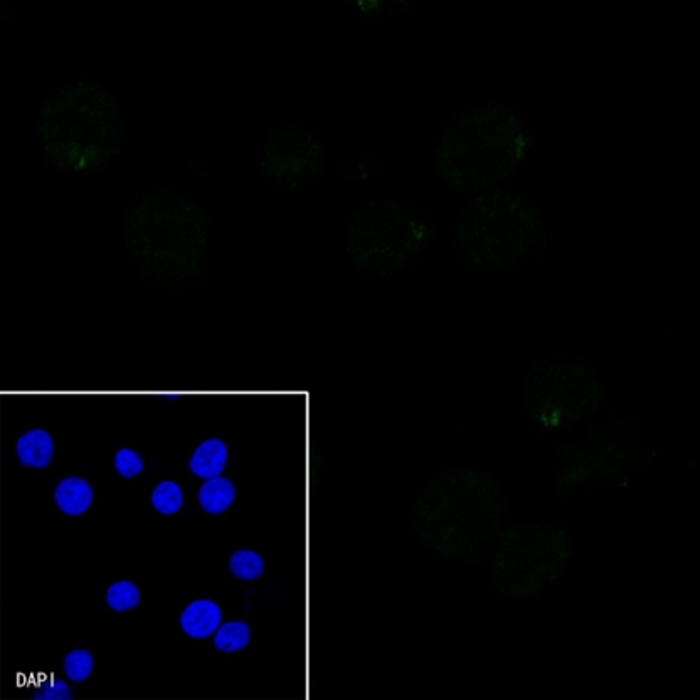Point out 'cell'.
I'll return each mask as SVG.
<instances>
[{"label":"cell","instance_id":"cell-6","mask_svg":"<svg viewBox=\"0 0 700 700\" xmlns=\"http://www.w3.org/2000/svg\"><path fill=\"white\" fill-rule=\"evenodd\" d=\"M435 226L408 202L376 199L345 226V251L366 276L388 278L406 270L431 243Z\"/></svg>","mask_w":700,"mask_h":700},{"label":"cell","instance_id":"cell-11","mask_svg":"<svg viewBox=\"0 0 700 700\" xmlns=\"http://www.w3.org/2000/svg\"><path fill=\"white\" fill-rule=\"evenodd\" d=\"M221 608L211 600H197L182 611L181 626L192 638H207L221 625Z\"/></svg>","mask_w":700,"mask_h":700},{"label":"cell","instance_id":"cell-8","mask_svg":"<svg viewBox=\"0 0 700 700\" xmlns=\"http://www.w3.org/2000/svg\"><path fill=\"white\" fill-rule=\"evenodd\" d=\"M606 391L583 359L536 362L525 377V411L544 431L573 430L600 413Z\"/></svg>","mask_w":700,"mask_h":700},{"label":"cell","instance_id":"cell-17","mask_svg":"<svg viewBox=\"0 0 700 700\" xmlns=\"http://www.w3.org/2000/svg\"><path fill=\"white\" fill-rule=\"evenodd\" d=\"M263 566H265L263 557L258 552L250 551V549L236 551L229 559L231 573L236 578L243 579V581H255V579L260 578L261 573H263Z\"/></svg>","mask_w":700,"mask_h":700},{"label":"cell","instance_id":"cell-13","mask_svg":"<svg viewBox=\"0 0 700 700\" xmlns=\"http://www.w3.org/2000/svg\"><path fill=\"white\" fill-rule=\"evenodd\" d=\"M226 460H228V448L224 445V441L211 438L197 446L189 462V468L196 477L209 480V478L219 477V473L226 467Z\"/></svg>","mask_w":700,"mask_h":700},{"label":"cell","instance_id":"cell-14","mask_svg":"<svg viewBox=\"0 0 700 700\" xmlns=\"http://www.w3.org/2000/svg\"><path fill=\"white\" fill-rule=\"evenodd\" d=\"M54 500L64 514H85L93 502V490H91L90 483L85 482L83 478H64L56 487Z\"/></svg>","mask_w":700,"mask_h":700},{"label":"cell","instance_id":"cell-19","mask_svg":"<svg viewBox=\"0 0 700 700\" xmlns=\"http://www.w3.org/2000/svg\"><path fill=\"white\" fill-rule=\"evenodd\" d=\"M108 606L115 611H127L138 605L140 593L135 584L130 581H118L107 591Z\"/></svg>","mask_w":700,"mask_h":700},{"label":"cell","instance_id":"cell-4","mask_svg":"<svg viewBox=\"0 0 700 700\" xmlns=\"http://www.w3.org/2000/svg\"><path fill=\"white\" fill-rule=\"evenodd\" d=\"M38 135L44 159L68 174H96L112 164L123 142V117L112 91L73 81L41 105Z\"/></svg>","mask_w":700,"mask_h":700},{"label":"cell","instance_id":"cell-7","mask_svg":"<svg viewBox=\"0 0 700 700\" xmlns=\"http://www.w3.org/2000/svg\"><path fill=\"white\" fill-rule=\"evenodd\" d=\"M573 542L561 522H519L499 536L488 578L499 593L529 600L556 584L568 569Z\"/></svg>","mask_w":700,"mask_h":700},{"label":"cell","instance_id":"cell-10","mask_svg":"<svg viewBox=\"0 0 700 700\" xmlns=\"http://www.w3.org/2000/svg\"><path fill=\"white\" fill-rule=\"evenodd\" d=\"M260 172L271 187L295 192L313 186L325 172V147L308 128H271L261 152Z\"/></svg>","mask_w":700,"mask_h":700},{"label":"cell","instance_id":"cell-5","mask_svg":"<svg viewBox=\"0 0 700 700\" xmlns=\"http://www.w3.org/2000/svg\"><path fill=\"white\" fill-rule=\"evenodd\" d=\"M453 243L458 258L473 273H505L539 255L546 233L531 197L492 189L463 207Z\"/></svg>","mask_w":700,"mask_h":700},{"label":"cell","instance_id":"cell-15","mask_svg":"<svg viewBox=\"0 0 700 700\" xmlns=\"http://www.w3.org/2000/svg\"><path fill=\"white\" fill-rule=\"evenodd\" d=\"M236 497V490L231 480L224 477L209 478L199 488V504L209 514H223L228 510Z\"/></svg>","mask_w":700,"mask_h":700},{"label":"cell","instance_id":"cell-21","mask_svg":"<svg viewBox=\"0 0 700 700\" xmlns=\"http://www.w3.org/2000/svg\"><path fill=\"white\" fill-rule=\"evenodd\" d=\"M115 468L125 478L137 477L144 470V462L133 450H120L115 455Z\"/></svg>","mask_w":700,"mask_h":700},{"label":"cell","instance_id":"cell-1","mask_svg":"<svg viewBox=\"0 0 700 700\" xmlns=\"http://www.w3.org/2000/svg\"><path fill=\"white\" fill-rule=\"evenodd\" d=\"M123 233L138 271L157 287L187 290L206 282L209 216L186 194L147 192L123 216Z\"/></svg>","mask_w":700,"mask_h":700},{"label":"cell","instance_id":"cell-9","mask_svg":"<svg viewBox=\"0 0 700 700\" xmlns=\"http://www.w3.org/2000/svg\"><path fill=\"white\" fill-rule=\"evenodd\" d=\"M652 458L653 451L632 426L623 421L596 426L583 440L559 450L554 485L561 497L594 485H626Z\"/></svg>","mask_w":700,"mask_h":700},{"label":"cell","instance_id":"cell-18","mask_svg":"<svg viewBox=\"0 0 700 700\" xmlns=\"http://www.w3.org/2000/svg\"><path fill=\"white\" fill-rule=\"evenodd\" d=\"M152 504L160 514H175L182 507V490L175 482H162L155 487Z\"/></svg>","mask_w":700,"mask_h":700},{"label":"cell","instance_id":"cell-20","mask_svg":"<svg viewBox=\"0 0 700 700\" xmlns=\"http://www.w3.org/2000/svg\"><path fill=\"white\" fill-rule=\"evenodd\" d=\"M64 670L69 679L75 682L88 679V675L93 670V655L86 650H73L64 660Z\"/></svg>","mask_w":700,"mask_h":700},{"label":"cell","instance_id":"cell-16","mask_svg":"<svg viewBox=\"0 0 700 700\" xmlns=\"http://www.w3.org/2000/svg\"><path fill=\"white\" fill-rule=\"evenodd\" d=\"M250 635V626L246 625L244 621H229L226 625L221 626L216 633L214 647L223 653L238 652L248 645Z\"/></svg>","mask_w":700,"mask_h":700},{"label":"cell","instance_id":"cell-3","mask_svg":"<svg viewBox=\"0 0 700 700\" xmlns=\"http://www.w3.org/2000/svg\"><path fill=\"white\" fill-rule=\"evenodd\" d=\"M532 135L509 107L487 101L451 118L436 144L433 172L462 192H487L504 184L531 154Z\"/></svg>","mask_w":700,"mask_h":700},{"label":"cell","instance_id":"cell-12","mask_svg":"<svg viewBox=\"0 0 700 700\" xmlns=\"http://www.w3.org/2000/svg\"><path fill=\"white\" fill-rule=\"evenodd\" d=\"M54 455L53 438L43 428L27 431L17 441V457L22 465L32 468L48 467Z\"/></svg>","mask_w":700,"mask_h":700},{"label":"cell","instance_id":"cell-2","mask_svg":"<svg viewBox=\"0 0 700 700\" xmlns=\"http://www.w3.org/2000/svg\"><path fill=\"white\" fill-rule=\"evenodd\" d=\"M504 515L497 478L480 468L453 467L431 478L419 494L411 527L426 549L457 561L477 556L494 541Z\"/></svg>","mask_w":700,"mask_h":700}]
</instances>
